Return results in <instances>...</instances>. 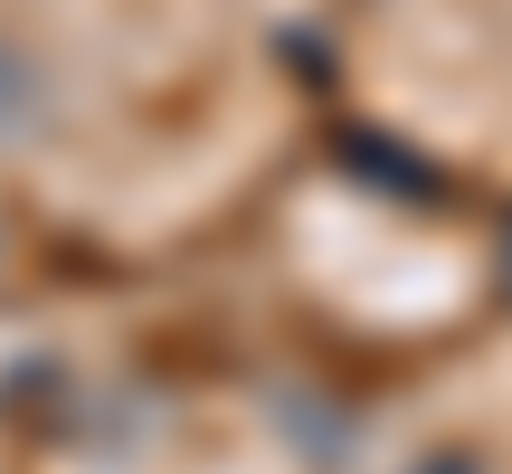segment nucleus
<instances>
[{
	"instance_id": "obj_1",
	"label": "nucleus",
	"mask_w": 512,
	"mask_h": 474,
	"mask_svg": "<svg viewBox=\"0 0 512 474\" xmlns=\"http://www.w3.org/2000/svg\"><path fill=\"white\" fill-rule=\"evenodd\" d=\"M437 474H465V465H437Z\"/></svg>"
}]
</instances>
